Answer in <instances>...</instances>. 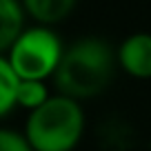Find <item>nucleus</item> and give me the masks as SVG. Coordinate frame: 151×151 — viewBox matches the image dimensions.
I'll list each match as a JSON object with an SVG mask.
<instances>
[{
    "label": "nucleus",
    "instance_id": "f257e3e1",
    "mask_svg": "<svg viewBox=\"0 0 151 151\" xmlns=\"http://www.w3.org/2000/svg\"><path fill=\"white\" fill-rule=\"evenodd\" d=\"M116 69V49L98 36H82L65 47L51 82L56 93L82 102L104 93Z\"/></svg>",
    "mask_w": 151,
    "mask_h": 151
},
{
    "label": "nucleus",
    "instance_id": "20e7f679",
    "mask_svg": "<svg viewBox=\"0 0 151 151\" xmlns=\"http://www.w3.org/2000/svg\"><path fill=\"white\" fill-rule=\"evenodd\" d=\"M118 67L136 80H151V33L138 31L127 36L116 49Z\"/></svg>",
    "mask_w": 151,
    "mask_h": 151
},
{
    "label": "nucleus",
    "instance_id": "6e6552de",
    "mask_svg": "<svg viewBox=\"0 0 151 151\" xmlns=\"http://www.w3.org/2000/svg\"><path fill=\"white\" fill-rule=\"evenodd\" d=\"M16 87L18 76L11 69L7 56H0V118L9 116L16 109Z\"/></svg>",
    "mask_w": 151,
    "mask_h": 151
},
{
    "label": "nucleus",
    "instance_id": "423d86ee",
    "mask_svg": "<svg viewBox=\"0 0 151 151\" xmlns=\"http://www.w3.org/2000/svg\"><path fill=\"white\" fill-rule=\"evenodd\" d=\"M27 16L20 0H0V56H5L18 33L22 31Z\"/></svg>",
    "mask_w": 151,
    "mask_h": 151
},
{
    "label": "nucleus",
    "instance_id": "f03ea898",
    "mask_svg": "<svg viewBox=\"0 0 151 151\" xmlns=\"http://www.w3.org/2000/svg\"><path fill=\"white\" fill-rule=\"evenodd\" d=\"M85 124L78 100L51 93L38 109L29 111L22 136L31 151H73L85 136Z\"/></svg>",
    "mask_w": 151,
    "mask_h": 151
},
{
    "label": "nucleus",
    "instance_id": "0eeeda50",
    "mask_svg": "<svg viewBox=\"0 0 151 151\" xmlns=\"http://www.w3.org/2000/svg\"><path fill=\"white\" fill-rule=\"evenodd\" d=\"M51 96L47 80H20L18 78V87H16V107L33 111L38 109L45 100Z\"/></svg>",
    "mask_w": 151,
    "mask_h": 151
},
{
    "label": "nucleus",
    "instance_id": "7ed1b4c3",
    "mask_svg": "<svg viewBox=\"0 0 151 151\" xmlns=\"http://www.w3.org/2000/svg\"><path fill=\"white\" fill-rule=\"evenodd\" d=\"M65 51L60 36L53 27L31 24L24 27L5 53L20 80H51Z\"/></svg>",
    "mask_w": 151,
    "mask_h": 151
},
{
    "label": "nucleus",
    "instance_id": "39448f33",
    "mask_svg": "<svg viewBox=\"0 0 151 151\" xmlns=\"http://www.w3.org/2000/svg\"><path fill=\"white\" fill-rule=\"evenodd\" d=\"M20 5L24 9V16L33 20V24L53 27L69 18L78 0H20Z\"/></svg>",
    "mask_w": 151,
    "mask_h": 151
},
{
    "label": "nucleus",
    "instance_id": "1a4fd4ad",
    "mask_svg": "<svg viewBox=\"0 0 151 151\" xmlns=\"http://www.w3.org/2000/svg\"><path fill=\"white\" fill-rule=\"evenodd\" d=\"M0 151H31V147L20 131L0 127Z\"/></svg>",
    "mask_w": 151,
    "mask_h": 151
}]
</instances>
